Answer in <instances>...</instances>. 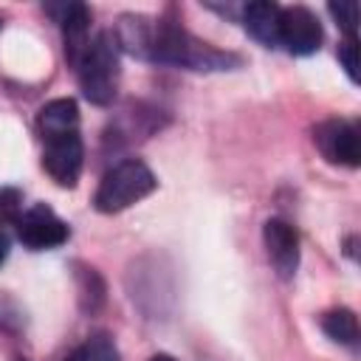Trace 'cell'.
<instances>
[{
  "label": "cell",
  "instance_id": "obj_10",
  "mask_svg": "<svg viewBox=\"0 0 361 361\" xmlns=\"http://www.w3.org/2000/svg\"><path fill=\"white\" fill-rule=\"evenodd\" d=\"M37 130H39L42 141L56 138V135H68V133H79V104L68 96L48 102L37 113Z\"/></svg>",
  "mask_w": 361,
  "mask_h": 361
},
{
  "label": "cell",
  "instance_id": "obj_9",
  "mask_svg": "<svg viewBox=\"0 0 361 361\" xmlns=\"http://www.w3.org/2000/svg\"><path fill=\"white\" fill-rule=\"evenodd\" d=\"M48 11L56 17L62 34H65V56L71 65L79 62L90 42V11L85 3H62V6H48Z\"/></svg>",
  "mask_w": 361,
  "mask_h": 361
},
{
  "label": "cell",
  "instance_id": "obj_14",
  "mask_svg": "<svg viewBox=\"0 0 361 361\" xmlns=\"http://www.w3.org/2000/svg\"><path fill=\"white\" fill-rule=\"evenodd\" d=\"M327 11L336 17V23L341 25V31L347 34V39H355V23H358V3L355 0H344V3H330Z\"/></svg>",
  "mask_w": 361,
  "mask_h": 361
},
{
  "label": "cell",
  "instance_id": "obj_7",
  "mask_svg": "<svg viewBox=\"0 0 361 361\" xmlns=\"http://www.w3.org/2000/svg\"><path fill=\"white\" fill-rule=\"evenodd\" d=\"M82 158H85V149H82L79 133H68L45 141L42 166L59 186H76L82 175Z\"/></svg>",
  "mask_w": 361,
  "mask_h": 361
},
{
  "label": "cell",
  "instance_id": "obj_15",
  "mask_svg": "<svg viewBox=\"0 0 361 361\" xmlns=\"http://www.w3.org/2000/svg\"><path fill=\"white\" fill-rule=\"evenodd\" d=\"M23 212V197L17 189H0V223H14Z\"/></svg>",
  "mask_w": 361,
  "mask_h": 361
},
{
  "label": "cell",
  "instance_id": "obj_13",
  "mask_svg": "<svg viewBox=\"0 0 361 361\" xmlns=\"http://www.w3.org/2000/svg\"><path fill=\"white\" fill-rule=\"evenodd\" d=\"M68 361H121V355L107 333H93L68 355Z\"/></svg>",
  "mask_w": 361,
  "mask_h": 361
},
{
  "label": "cell",
  "instance_id": "obj_4",
  "mask_svg": "<svg viewBox=\"0 0 361 361\" xmlns=\"http://www.w3.org/2000/svg\"><path fill=\"white\" fill-rule=\"evenodd\" d=\"M14 226H17V240L25 248H31V251L59 248L71 237L68 223L54 209H48L45 203H37V206L20 212V217L14 220Z\"/></svg>",
  "mask_w": 361,
  "mask_h": 361
},
{
  "label": "cell",
  "instance_id": "obj_18",
  "mask_svg": "<svg viewBox=\"0 0 361 361\" xmlns=\"http://www.w3.org/2000/svg\"><path fill=\"white\" fill-rule=\"evenodd\" d=\"M149 361H175V358H172V355H166V353H158V355H152Z\"/></svg>",
  "mask_w": 361,
  "mask_h": 361
},
{
  "label": "cell",
  "instance_id": "obj_17",
  "mask_svg": "<svg viewBox=\"0 0 361 361\" xmlns=\"http://www.w3.org/2000/svg\"><path fill=\"white\" fill-rule=\"evenodd\" d=\"M6 257H8V237H6V231L0 228V262H6Z\"/></svg>",
  "mask_w": 361,
  "mask_h": 361
},
{
  "label": "cell",
  "instance_id": "obj_16",
  "mask_svg": "<svg viewBox=\"0 0 361 361\" xmlns=\"http://www.w3.org/2000/svg\"><path fill=\"white\" fill-rule=\"evenodd\" d=\"M338 62L344 65L347 76L358 82V42L355 39H344V45L338 48Z\"/></svg>",
  "mask_w": 361,
  "mask_h": 361
},
{
  "label": "cell",
  "instance_id": "obj_8",
  "mask_svg": "<svg viewBox=\"0 0 361 361\" xmlns=\"http://www.w3.org/2000/svg\"><path fill=\"white\" fill-rule=\"evenodd\" d=\"M262 237H265L268 259L274 262L276 274L282 279H290L299 268V234H296V228L279 217H271L262 228Z\"/></svg>",
  "mask_w": 361,
  "mask_h": 361
},
{
  "label": "cell",
  "instance_id": "obj_12",
  "mask_svg": "<svg viewBox=\"0 0 361 361\" xmlns=\"http://www.w3.org/2000/svg\"><path fill=\"white\" fill-rule=\"evenodd\" d=\"M322 330L336 344H344V347H355L358 344V319H355V313L350 307H336V310L324 313Z\"/></svg>",
  "mask_w": 361,
  "mask_h": 361
},
{
  "label": "cell",
  "instance_id": "obj_11",
  "mask_svg": "<svg viewBox=\"0 0 361 361\" xmlns=\"http://www.w3.org/2000/svg\"><path fill=\"white\" fill-rule=\"evenodd\" d=\"M279 11L282 8L271 0H254L243 8V25L257 42L274 48L279 45Z\"/></svg>",
  "mask_w": 361,
  "mask_h": 361
},
{
  "label": "cell",
  "instance_id": "obj_3",
  "mask_svg": "<svg viewBox=\"0 0 361 361\" xmlns=\"http://www.w3.org/2000/svg\"><path fill=\"white\" fill-rule=\"evenodd\" d=\"M155 186H158V180H155L152 169L138 158H127L104 172L102 183L96 189L93 206L102 214H116V212L130 209L141 197H147Z\"/></svg>",
  "mask_w": 361,
  "mask_h": 361
},
{
  "label": "cell",
  "instance_id": "obj_1",
  "mask_svg": "<svg viewBox=\"0 0 361 361\" xmlns=\"http://www.w3.org/2000/svg\"><path fill=\"white\" fill-rule=\"evenodd\" d=\"M144 56L164 62V65L189 68V71H226L228 65H237V56L223 54V51L212 48L209 42H200L183 25H178L172 20H158L149 25V39H147Z\"/></svg>",
  "mask_w": 361,
  "mask_h": 361
},
{
  "label": "cell",
  "instance_id": "obj_6",
  "mask_svg": "<svg viewBox=\"0 0 361 361\" xmlns=\"http://www.w3.org/2000/svg\"><path fill=\"white\" fill-rule=\"evenodd\" d=\"M313 141L319 152L338 166L355 169L361 164V147H358V130L347 118H327L313 130Z\"/></svg>",
  "mask_w": 361,
  "mask_h": 361
},
{
  "label": "cell",
  "instance_id": "obj_5",
  "mask_svg": "<svg viewBox=\"0 0 361 361\" xmlns=\"http://www.w3.org/2000/svg\"><path fill=\"white\" fill-rule=\"evenodd\" d=\"M279 45L293 56H310L322 48V23L305 6H288L279 11Z\"/></svg>",
  "mask_w": 361,
  "mask_h": 361
},
{
  "label": "cell",
  "instance_id": "obj_2",
  "mask_svg": "<svg viewBox=\"0 0 361 361\" xmlns=\"http://www.w3.org/2000/svg\"><path fill=\"white\" fill-rule=\"evenodd\" d=\"M79 76V87L87 102L93 104H110L116 99L118 87V42L113 31H99L79 62L73 65Z\"/></svg>",
  "mask_w": 361,
  "mask_h": 361
}]
</instances>
